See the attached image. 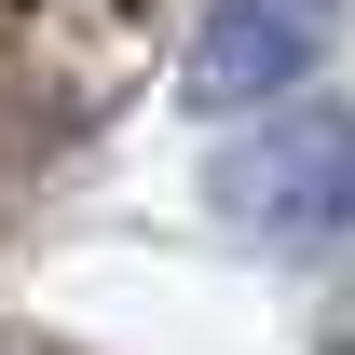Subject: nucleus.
<instances>
[{
    "label": "nucleus",
    "mask_w": 355,
    "mask_h": 355,
    "mask_svg": "<svg viewBox=\"0 0 355 355\" xmlns=\"http://www.w3.org/2000/svg\"><path fill=\"white\" fill-rule=\"evenodd\" d=\"M205 191H219V219L246 232V246H328V232L355 219V110L342 96L260 110V123L205 164Z\"/></svg>",
    "instance_id": "obj_1"
},
{
    "label": "nucleus",
    "mask_w": 355,
    "mask_h": 355,
    "mask_svg": "<svg viewBox=\"0 0 355 355\" xmlns=\"http://www.w3.org/2000/svg\"><path fill=\"white\" fill-rule=\"evenodd\" d=\"M342 42V0H219L191 28V110H260L301 96V69Z\"/></svg>",
    "instance_id": "obj_2"
}]
</instances>
